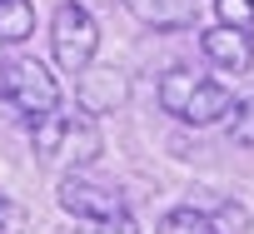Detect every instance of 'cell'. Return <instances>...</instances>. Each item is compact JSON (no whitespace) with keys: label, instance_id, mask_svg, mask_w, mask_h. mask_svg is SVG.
<instances>
[{"label":"cell","instance_id":"9c48e42d","mask_svg":"<svg viewBox=\"0 0 254 234\" xmlns=\"http://www.w3.org/2000/svg\"><path fill=\"white\" fill-rule=\"evenodd\" d=\"M35 35V5L30 0H0V45L20 50Z\"/></svg>","mask_w":254,"mask_h":234},{"label":"cell","instance_id":"7c38bea8","mask_svg":"<svg viewBox=\"0 0 254 234\" xmlns=\"http://www.w3.org/2000/svg\"><path fill=\"white\" fill-rule=\"evenodd\" d=\"M214 15H219V25L254 35V0H214Z\"/></svg>","mask_w":254,"mask_h":234},{"label":"cell","instance_id":"ba28073f","mask_svg":"<svg viewBox=\"0 0 254 234\" xmlns=\"http://www.w3.org/2000/svg\"><path fill=\"white\" fill-rule=\"evenodd\" d=\"M145 30H194L199 0H120Z\"/></svg>","mask_w":254,"mask_h":234},{"label":"cell","instance_id":"5bb4252c","mask_svg":"<svg viewBox=\"0 0 254 234\" xmlns=\"http://www.w3.org/2000/svg\"><path fill=\"white\" fill-rule=\"evenodd\" d=\"M75 234H140V224H135L130 209H125V214H110V219H85Z\"/></svg>","mask_w":254,"mask_h":234},{"label":"cell","instance_id":"3957f363","mask_svg":"<svg viewBox=\"0 0 254 234\" xmlns=\"http://www.w3.org/2000/svg\"><path fill=\"white\" fill-rule=\"evenodd\" d=\"M0 105L20 120L40 125L45 115H55L65 105V90L55 80V70L35 55H5L0 60Z\"/></svg>","mask_w":254,"mask_h":234},{"label":"cell","instance_id":"5b68a950","mask_svg":"<svg viewBox=\"0 0 254 234\" xmlns=\"http://www.w3.org/2000/svg\"><path fill=\"white\" fill-rule=\"evenodd\" d=\"M55 199H60V209L75 214L80 224H85V219H110V214H125V209H130V204H125V194H120L110 179H95V175H85V170L60 175Z\"/></svg>","mask_w":254,"mask_h":234},{"label":"cell","instance_id":"30bf717a","mask_svg":"<svg viewBox=\"0 0 254 234\" xmlns=\"http://www.w3.org/2000/svg\"><path fill=\"white\" fill-rule=\"evenodd\" d=\"M155 234H219V229H214V219H209L204 209H194V204H175V209L160 214Z\"/></svg>","mask_w":254,"mask_h":234},{"label":"cell","instance_id":"277c9868","mask_svg":"<svg viewBox=\"0 0 254 234\" xmlns=\"http://www.w3.org/2000/svg\"><path fill=\"white\" fill-rule=\"evenodd\" d=\"M95 50H100V20L90 15V5H80V0H60L55 15H50V55H55V70L80 75L85 65H95Z\"/></svg>","mask_w":254,"mask_h":234},{"label":"cell","instance_id":"7a4b0ae2","mask_svg":"<svg viewBox=\"0 0 254 234\" xmlns=\"http://www.w3.org/2000/svg\"><path fill=\"white\" fill-rule=\"evenodd\" d=\"M160 110H165V115H175L180 125L204 130V125L229 120V110H234V90H229L224 80L204 75V70L175 65V70H165V75H160Z\"/></svg>","mask_w":254,"mask_h":234},{"label":"cell","instance_id":"9a60e30c","mask_svg":"<svg viewBox=\"0 0 254 234\" xmlns=\"http://www.w3.org/2000/svg\"><path fill=\"white\" fill-rule=\"evenodd\" d=\"M25 224V209L15 204V199H5V194H0V234H15Z\"/></svg>","mask_w":254,"mask_h":234},{"label":"cell","instance_id":"52a82bcc","mask_svg":"<svg viewBox=\"0 0 254 234\" xmlns=\"http://www.w3.org/2000/svg\"><path fill=\"white\" fill-rule=\"evenodd\" d=\"M199 50H204V60H209L214 70H224V75H249V70H254V35H244V30L214 25V30L199 35Z\"/></svg>","mask_w":254,"mask_h":234},{"label":"cell","instance_id":"6da1fadb","mask_svg":"<svg viewBox=\"0 0 254 234\" xmlns=\"http://www.w3.org/2000/svg\"><path fill=\"white\" fill-rule=\"evenodd\" d=\"M30 150H35V165L55 170V175H75V170H90L105 150V135H100V120L85 110H55L45 115L40 125H30Z\"/></svg>","mask_w":254,"mask_h":234},{"label":"cell","instance_id":"4fadbf2b","mask_svg":"<svg viewBox=\"0 0 254 234\" xmlns=\"http://www.w3.org/2000/svg\"><path fill=\"white\" fill-rule=\"evenodd\" d=\"M209 219H214V229H219V234H244V229H249V209H244L239 199H224Z\"/></svg>","mask_w":254,"mask_h":234},{"label":"cell","instance_id":"8fae6325","mask_svg":"<svg viewBox=\"0 0 254 234\" xmlns=\"http://www.w3.org/2000/svg\"><path fill=\"white\" fill-rule=\"evenodd\" d=\"M229 145L254 150V95L249 100H234V110H229Z\"/></svg>","mask_w":254,"mask_h":234},{"label":"cell","instance_id":"8992f818","mask_svg":"<svg viewBox=\"0 0 254 234\" xmlns=\"http://www.w3.org/2000/svg\"><path fill=\"white\" fill-rule=\"evenodd\" d=\"M125 100H130V80H125L120 65H85L75 75V110L95 115V120L110 115V110H120Z\"/></svg>","mask_w":254,"mask_h":234}]
</instances>
